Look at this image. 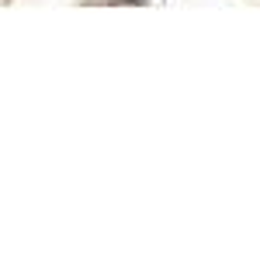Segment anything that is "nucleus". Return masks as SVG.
Returning <instances> with one entry per match:
<instances>
[]
</instances>
